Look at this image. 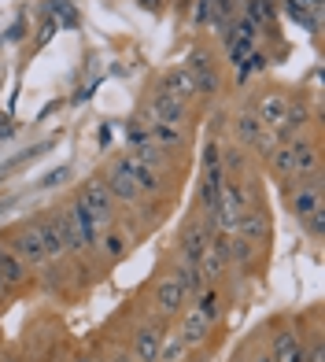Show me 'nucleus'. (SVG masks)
Returning <instances> with one entry per match:
<instances>
[{"mask_svg": "<svg viewBox=\"0 0 325 362\" xmlns=\"http://www.w3.org/2000/svg\"><path fill=\"white\" fill-rule=\"evenodd\" d=\"M248 207H252V189L237 185V181H222L218 204H215V229L218 233H233Z\"/></svg>", "mask_w": 325, "mask_h": 362, "instance_id": "f257e3e1", "label": "nucleus"}, {"mask_svg": "<svg viewBox=\"0 0 325 362\" xmlns=\"http://www.w3.org/2000/svg\"><path fill=\"white\" fill-rule=\"evenodd\" d=\"M285 200H288V211H292L300 222H307L311 215H318V211L325 207V204H321V174L292 177L288 189H285Z\"/></svg>", "mask_w": 325, "mask_h": 362, "instance_id": "f03ea898", "label": "nucleus"}, {"mask_svg": "<svg viewBox=\"0 0 325 362\" xmlns=\"http://www.w3.org/2000/svg\"><path fill=\"white\" fill-rule=\"evenodd\" d=\"M233 134H237V144H248V148H255V152L266 156V159L273 156V148L281 144L278 134H273V129H266L252 111H240L237 119H233Z\"/></svg>", "mask_w": 325, "mask_h": 362, "instance_id": "7ed1b4c3", "label": "nucleus"}, {"mask_svg": "<svg viewBox=\"0 0 325 362\" xmlns=\"http://www.w3.org/2000/svg\"><path fill=\"white\" fill-rule=\"evenodd\" d=\"M74 200L96 218V226H100V229H107L111 222H115V196L107 192L104 177H100V181H85V185L78 189Z\"/></svg>", "mask_w": 325, "mask_h": 362, "instance_id": "20e7f679", "label": "nucleus"}, {"mask_svg": "<svg viewBox=\"0 0 325 362\" xmlns=\"http://www.w3.org/2000/svg\"><path fill=\"white\" fill-rule=\"evenodd\" d=\"M144 115H148V122H162V126H177V129H182L185 119H189V104L174 100L170 93L159 89L152 100H148V107H144Z\"/></svg>", "mask_w": 325, "mask_h": 362, "instance_id": "39448f33", "label": "nucleus"}, {"mask_svg": "<svg viewBox=\"0 0 325 362\" xmlns=\"http://www.w3.org/2000/svg\"><path fill=\"white\" fill-rule=\"evenodd\" d=\"M185 71H189L192 81H196L200 96H215L218 93V71H215V63H211V56L203 52V48H192V52H189Z\"/></svg>", "mask_w": 325, "mask_h": 362, "instance_id": "423d86ee", "label": "nucleus"}, {"mask_svg": "<svg viewBox=\"0 0 325 362\" xmlns=\"http://www.w3.org/2000/svg\"><path fill=\"white\" fill-rule=\"evenodd\" d=\"M211 237H215V222H207V218L189 222L185 233H182V262H192V267H196L200 255L207 252Z\"/></svg>", "mask_w": 325, "mask_h": 362, "instance_id": "0eeeda50", "label": "nucleus"}, {"mask_svg": "<svg viewBox=\"0 0 325 362\" xmlns=\"http://www.w3.org/2000/svg\"><path fill=\"white\" fill-rule=\"evenodd\" d=\"M11 252L19 255L26 267H37V262H45L48 259V252H45V240H41V233H37V226L30 222V226H23V229H15V237H11Z\"/></svg>", "mask_w": 325, "mask_h": 362, "instance_id": "6e6552de", "label": "nucleus"}, {"mask_svg": "<svg viewBox=\"0 0 325 362\" xmlns=\"http://www.w3.org/2000/svg\"><path fill=\"white\" fill-rule=\"evenodd\" d=\"M104 185H107V192L115 196V200H122V204H137L141 196H144V192L137 189V181L126 174V167H122L119 159L107 167V174H104Z\"/></svg>", "mask_w": 325, "mask_h": 362, "instance_id": "1a4fd4ad", "label": "nucleus"}, {"mask_svg": "<svg viewBox=\"0 0 325 362\" xmlns=\"http://www.w3.org/2000/svg\"><path fill=\"white\" fill-rule=\"evenodd\" d=\"M288 96L285 93H263V96H259V100H255V119L259 122H263L266 129H278L281 122H285V111H288Z\"/></svg>", "mask_w": 325, "mask_h": 362, "instance_id": "9d476101", "label": "nucleus"}, {"mask_svg": "<svg viewBox=\"0 0 325 362\" xmlns=\"http://www.w3.org/2000/svg\"><path fill=\"white\" fill-rule=\"evenodd\" d=\"M233 233H240L244 240H252V244H266L270 240V215L259 204H252L248 211H244V218H240V226L233 229Z\"/></svg>", "mask_w": 325, "mask_h": 362, "instance_id": "9b49d317", "label": "nucleus"}, {"mask_svg": "<svg viewBox=\"0 0 325 362\" xmlns=\"http://www.w3.org/2000/svg\"><path fill=\"white\" fill-rule=\"evenodd\" d=\"M270 358L273 362H307V351H303V344L292 329H278L273 344H270Z\"/></svg>", "mask_w": 325, "mask_h": 362, "instance_id": "f8f14e48", "label": "nucleus"}, {"mask_svg": "<svg viewBox=\"0 0 325 362\" xmlns=\"http://www.w3.org/2000/svg\"><path fill=\"white\" fill-rule=\"evenodd\" d=\"M162 93H170L174 96V100H182V104H192V100H196V81H192L189 78V71L185 67H174V71H167V74H162V86H159Z\"/></svg>", "mask_w": 325, "mask_h": 362, "instance_id": "ddd939ff", "label": "nucleus"}, {"mask_svg": "<svg viewBox=\"0 0 325 362\" xmlns=\"http://www.w3.org/2000/svg\"><path fill=\"white\" fill-rule=\"evenodd\" d=\"M185 300H189V292H185L182 285H177V277H174V274H170V277H162L159 288H155V303H159L162 315H177Z\"/></svg>", "mask_w": 325, "mask_h": 362, "instance_id": "4468645a", "label": "nucleus"}, {"mask_svg": "<svg viewBox=\"0 0 325 362\" xmlns=\"http://www.w3.org/2000/svg\"><path fill=\"white\" fill-rule=\"evenodd\" d=\"M159 351H162V325H144L137 333V344H134V358L137 362H159Z\"/></svg>", "mask_w": 325, "mask_h": 362, "instance_id": "2eb2a0df", "label": "nucleus"}, {"mask_svg": "<svg viewBox=\"0 0 325 362\" xmlns=\"http://www.w3.org/2000/svg\"><path fill=\"white\" fill-rule=\"evenodd\" d=\"M292 167H296V174L292 177H307V174H318V144L311 141H292Z\"/></svg>", "mask_w": 325, "mask_h": 362, "instance_id": "dca6fc26", "label": "nucleus"}, {"mask_svg": "<svg viewBox=\"0 0 325 362\" xmlns=\"http://www.w3.org/2000/svg\"><path fill=\"white\" fill-rule=\"evenodd\" d=\"M119 163L126 167V174L137 181V189H141V192H159V185H162V181H159V170L144 167V163H141V159H134V156H122Z\"/></svg>", "mask_w": 325, "mask_h": 362, "instance_id": "f3484780", "label": "nucleus"}, {"mask_svg": "<svg viewBox=\"0 0 325 362\" xmlns=\"http://www.w3.org/2000/svg\"><path fill=\"white\" fill-rule=\"evenodd\" d=\"M56 226H59V237H63V248L67 252H85V237H81V229L74 222L71 211H56Z\"/></svg>", "mask_w": 325, "mask_h": 362, "instance_id": "a211bd4d", "label": "nucleus"}, {"mask_svg": "<svg viewBox=\"0 0 325 362\" xmlns=\"http://www.w3.org/2000/svg\"><path fill=\"white\" fill-rule=\"evenodd\" d=\"M0 277H4L8 288H15V285L26 281V262L15 255L11 248H4V244H0Z\"/></svg>", "mask_w": 325, "mask_h": 362, "instance_id": "6ab92c4d", "label": "nucleus"}, {"mask_svg": "<svg viewBox=\"0 0 325 362\" xmlns=\"http://www.w3.org/2000/svg\"><path fill=\"white\" fill-rule=\"evenodd\" d=\"M207 337H211V322L200 315L196 307H192L189 315H185V322H182V344L189 348V344H203Z\"/></svg>", "mask_w": 325, "mask_h": 362, "instance_id": "aec40b11", "label": "nucleus"}, {"mask_svg": "<svg viewBox=\"0 0 325 362\" xmlns=\"http://www.w3.org/2000/svg\"><path fill=\"white\" fill-rule=\"evenodd\" d=\"M37 233L45 240V252L48 259H56V255H67V248H63V237H59V226H56V215H48V218H37Z\"/></svg>", "mask_w": 325, "mask_h": 362, "instance_id": "412c9836", "label": "nucleus"}, {"mask_svg": "<svg viewBox=\"0 0 325 362\" xmlns=\"http://www.w3.org/2000/svg\"><path fill=\"white\" fill-rule=\"evenodd\" d=\"M273 15H278L273 0H248V4H244V19H248L255 30L270 26V23H273Z\"/></svg>", "mask_w": 325, "mask_h": 362, "instance_id": "4be33fe9", "label": "nucleus"}, {"mask_svg": "<svg viewBox=\"0 0 325 362\" xmlns=\"http://www.w3.org/2000/svg\"><path fill=\"white\" fill-rule=\"evenodd\" d=\"M196 310H200L211 325H215V322L222 318V292H218V288H200V292H196Z\"/></svg>", "mask_w": 325, "mask_h": 362, "instance_id": "5701e85b", "label": "nucleus"}, {"mask_svg": "<svg viewBox=\"0 0 325 362\" xmlns=\"http://www.w3.org/2000/svg\"><path fill=\"white\" fill-rule=\"evenodd\" d=\"M255 248H259V244L244 240L240 233H230V244H225V255H230L233 262H240V267H252V262H255Z\"/></svg>", "mask_w": 325, "mask_h": 362, "instance_id": "b1692460", "label": "nucleus"}, {"mask_svg": "<svg viewBox=\"0 0 325 362\" xmlns=\"http://www.w3.org/2000/svg\"><path fill=\"white\" fill-rule=\"evenodd\" d=\"M174 277H177V285H182V288H185L189 296H196V292L203 288V277H200V270L192 267V262H177Z\"/></svg>", "mask_w": 325, "mask_h": 362, "instance_id": "393cba45", "label": "nucleus"}, {"mask_svg": "<svg viewBox=\"0 0 325 362\" xmlns=\"http://www.w3.org/2000/svg\"><path fill=\"white\" fill-rule=\"evenodd\" d=\"M285 11H288L292 23H300V26H307V30L318 26V19L311 15V4H307V0H285Z\"/></svg>", "mask_w": 325, "mask_h": 362, "instance_id": "a878e982", "label": "nucleus"}, {"mask_svg": "<svg viewBox=\"0 0 325 362\" xmlns=\"http://www.w3.org/2000/svg\"><path fill=\"white\" fill-rule=\"evenodd\" d=\"M48 11H52V19H56V26H67V30H74L81 19H78V11L67 4V0H48Z\"/></svg>", "mask_w": 325, "mask_h": 362, "instance_id": "bb28decb", "label": "nucleus"}, {"mask_svg": "<svg viewBox=\"0 0 325 362\" xmlns=\"http://www.w3.org/2000/svg\"><path fill=\"white\" fill-rule=\"evenodd\" d=\"M263 67H266V56H263V52H252L248 59H240V63H237V81L244 86L252 71H263Z\"/></svg>", "mask_w": 325, "mask_h": 362, "instance_id": "cd10ccee", "label": "nucleus"}, {"mask_svg": "<svg viewBox=\"0 0 325 362\" xmlns=\"http://www.w3.org/2000/svg\"><path fill=\"white\" fill-rule=\"evenodd\" d=\"M240 167H244L240 144H233V148H225V152H222V174H240Z\"/></svg>", "mask_w": 325, "mask_h": 362, "instance_id": "c85d7f7f", "label": "nucleus"}, {"mask_svg": "<svg viewBox=\"0 0 325 362\" xmlns=\"http://www.w3.org/2000/svg\"><path fill=\"white\" fill-rule=\"evenodd\" d=\"M104 240V252L111 255V259H119L122 252H126V237H119V233H107V237H100Z\"/></svg>", "mask_w": 325, "mask_h": 362, "instance_id": "c756f323", "label": "nucleus"}, {"mask_svg": "<svg viewBox=\"0 0 325 362\" xmlns=\"http://www.w3.org/2000/svg\"><path fill=\"white\" fill-rule=\"evenodd\" d=\"M303 226H307V233H311L314 240H321V233H325V207L318 211V215H311V218H307Z\"/></svg>", "mask_w": 325, "mask_h": 362, "instance_id": "7c9ffc66", "label": "nucleus"}, {"mask_svg": "<svg viewBox=\"0 0 325 362\" xmlns=\"http://www.w3.org/2000/svg\"><path fill=\"white\" fill-rule=\"evenodd\" d=\"M192 23H196V26L211 23V0H196V8H192Z\"/></svg>", "mask_w": 325, "mask_h": 362, "instance_id": "2f4dec72", "label": "nucleus"}, {"mask_svg": "<svg viewBox=\"0 0 325 362\" xmlns=\"http://www.w3.org/2000/svg\"><path fill=\"white\" fill-rule=\"evenodd\" d=\"M23 37H26V19H15L11 30H8V45H19Z\"/></svg>", "mask_w": 325, "mask_h": 362, "instance_id": "473e14b6", "label": "nucleus"}, {"mask_svg": "<svg viewBox=\"0 0 325 362\" xmlns=\"http://www.w3.org/2000/svg\"><path fill=\"white\" fill-rule=\"evenodd\" d=\"M182 355H185V344L177 340V344H170L167 351H159V362H177V358H182Z\"/></svg>", "mask_w": 325, "mask_h": 362, "instance_id": "72a5a7b5", "label": "nucleus"}, {"mask_svg": "<svg viewBox=\"0 0 325 362\" xmlns=\"http://www.w3.org/2000/svg\"><path fill=\"white\" fill-rule=\"evenodd\" d=\"M56 30H59V26H56V19H45V26H41V37H37V48L52 41V37H56Z\"/></svg>", "mask_w": 325, "mask_h": 362, "instance_id": "f704fd0d", "label": "nucleus"}, {"mask_svg": "<svg viewBox=\"0 0 325 362\" xmlns=\"http://www.w3.org/2000/svg\"><path fill=\"white\" fill-rule=\"evenodd\" d=\"M63 177H67V167H59V170H52V174H45V177H41V185H45V189H52V185H59Z\"/></svg>", "mask_w": 325, "mask_h": 362, "instance_id": "c9c22d12", "label": "nucleus"}, {"mask_svg": "<svg viewBox=\"0 0 325 362\" xmlns=\"http://www.w3.org/2000/svg\"><path fill=\"white\" fill-rule=\"evenodd\" d=\"M107 362H137V358H134V355H126V351H119L115 358H107Z\"/></svg>", "mask_w": 325, "mask_h": 362, "instance_id": "e433bc0d", "label": "nucleus"}, {"mask_svg": "<svg viewBox=\"0 0 325 362\" xmlns=\"http://www.w3.org/2000/svg\"><path fill=\"white\" fill-rule=\"evenodd\" d=\"M141 8H144V11H155V8H159V0H141Z\"/></svg>", "mask_w": 325, "mask_h": 362, "instance_id": "4c0bfd02", "label": "nucleus"}, {"mask_svg": "<svg viewBox=\"0 0 325 362\" xmlns=\"http://www.w3.org/2000/svg\"><path fill=\"white\" fill-rule=\"evenodd\" d=\"M252 362H273V358H270V351H263V355H255Z\"/></svg>", "mask_w": 325, "mask_h": 362, "instance_id": "58836bf2", "label": "nucleus"}, {"mask_svg": "<svg viewBox=\"0 0 325 362\" xmlns=\"http://www.w3.org/2000/svg\"><path fill=\"white\" fill-rule=\"evenodd\" d=\"M8 292V285H4V277H0V296H4Z\"/></svg>", "mask_w": 325, "mask_h": 362, "instance_id": "ea45409f", "label": "nucleus"}, {"mask_svg": "<svg viewBox=\"0 0 325 362\" xmlns=\"http://www.w3.org/2000/svg\"><path fill=\"white\" fill-rule=\"evenodd\" d=\"M78 362H96V358H89V355H81V358H78Z\"/></svg>", "mask_w": 325, "mask_h": 362, "instance_id": "a19ab883", "label": "nucleus"}]
</instances>
